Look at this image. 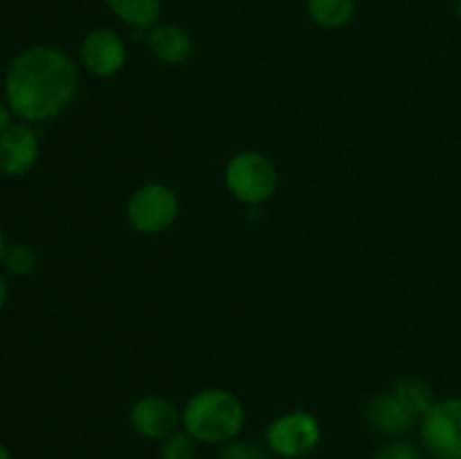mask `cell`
Wrapping results in <instances>:
<instances>
[{
  "instance_id": "6da1fadb",
  "label": "cell",
  "mask_w": 461,
  "mask_h": 459,
  "mask_svg": "<svg viewBox=\"0 0 461 459\" xmlns=\"http://www.w3.org/2000/svg\"><path fill=\"white\" fill-rule=\"evenodd\" d=\"M79 88L77 63L63 50L34 45L18 54L7 72L9 108L25 122H45L66 111Z\"/></svg>"
},
{
  "instance_id": "7a4b0ae2",
  "label": "cell",
  "mask_w": 461,
  "mask_h": 459,
  "mask_svg": "<svg viewBox=\"0 0 461 459\" xmlns=\"http://www.w3.org/2000/svg\"><path fill=\"white\" fill-rule=\"evenodd\" d=\"M246 426V408L237 394L221 387L196 392L183 408V430L198 444L225 446L239 439Z\"/></svg>"
},
{
  "instance_id": "3957f363",
  "label": "cell",
  "mask_w": 461,
  "mask_h": 459,
  "mask_svg": "<svg viewBox=\"0 0 461 459\" xmlns=\"http://www.w3.org/2000/svg\"><path fill=\"white\" fill-rule=\"evenodd\" d=\"M225 187L246 205H261L277 192L279 174L268 156L259 151H239L228 160L223 171Z\"/></svg>"
},
{
  "instance_id": "277c9868",
  "label": "cell",
  "mask_w": 461,
  "mask_h": 459,
  "mask_svg": "<svg viewBox=\"0 0 461 459\" xmlns=\"http://www.w3.org/2000/svg\"><path fill=\"white\" fill-rule=\"evenodd\" d=\"M322 444V426L306 410H291L266 428V448L279 459H304Z\"/></svg>"
},
{
  "instance_id": "5b68a950",
  "label": "cell",
  "mask_w": 461,
  "mask_h": 459,
  "mask_svg": "<svg viewBox=\"0 0 461 459\" xmlns=\"http://www.w3.org/2000/svg\"><path fill=\"white\" fill-rule=\"evenodd\" d=\"M180 198L174 187L165 183H147L131 194L126 202L129 225L140 234L156 237L167 232L178 220Z\"/></svg>"
},
{
  "instance_id": "8992f818",
  "label": "cell",
  "mask_w": 461,
  "mask_h": 459,
  "mask_svg": "<svg viewBox=\"0 0 461 459\" xmlns=\"http://www.w3.org/2000/svg\"><path fill=\"white\" fill-rule=\"evenodd\" d=\"M419 436L432 459H461V396L437 400L419 421Z\"/></svg>"
},
{
  "instance_id": "52a82bcc",
  "label": "cell",
  "mask_w": 461,
  "mask_h": 459,
  "mask_svg": "<svg viewBox=\"0 0 461 459\" xmlns=\"http://www.w3.org/2000/svg\"><path fill=\"white\" fill-rule=\"evenodd\" d=\"M126 43L111 27H95L81 40V63L99 79L120 75L126 63Z\"/></svg>"
},
{
  "instance_id": "ba28073f",
  "label": "cell",
  "mask_w": 461,
  "mask_h": 459,
  "mask_svg": "<svg viewBox=\"0 0 461 459\" xmlns=\"http://www.w3.org/2000/svg\"><path fill=\"white\" fill-rule=\"evenodd\" d=\"M131 428L149 441H162L183 428V410L165 396H142L129 410Z\"/></svg>"
},
{
  "instance_id": "9c48e42d",
  "label": "cell",
  "mask_w": 461,
  "mask_h": 459,
  "mask_svg": "<svg viewBox=\"0 0 461 459\" xmlns=\"http://www.w3.org/2000/svg\"><path fill=\"white\" fill-rule=\"evenodd\" d=\"M39 158V140L27 124H12L0 135V171L23 176Z\"/></svg>"
},
{
  "instance_id": "30bf717a",
  "label": "cell",
  "mask_w": 461,
  "mask_h": 459,
  "mask_svg": "<svg viewBox=\"0 0 461 459\" xmlns=\"http://www.w3.org/2000/svg\"><path fill=\"white\" fill-rule=\"evenodd\" d=\"M147 45L153 57L165 66H180L194 52L192 34L176 22H156L147 32Z\"/></svg>"
},
{
  "instance_id": "8fae6325",
  "label": "cell",
  "mask_w": 461,
  "mask_h": 459,
  "mask_svg": "<svg viewBox=\"0 0 461 459\" xmlns=\"http://www.w3.org/2000/svg\"><path fill=\"white\" fill-rule=\"evenodd\" d=\"M367 423L381 435L399 439V436L412 432L419 421L401 405L394 392H385V394H378L376 399H372V403L367 405Z\"/></svg>"
},
{
  "instance_id": "7c38bea8",
  "label": "cell",
  "mask_w": 461,
  "mask_h": 459,
  "mask_svg": "<svg viewBox=\"0 0 461 459\" xmlns=\"http://www.w3.org/2000/svg\"><path fill=\"white\" fill-rule=\"evenodd\" d=\"M117 21L133 30H151L162 14V0H106Z\"/></svg>"
},
{
  "instance_id": "4fadbf2b",
  "label": "cell",
  "mask_w": 461,
  "mask_h": 459,
  "mask_svg": "<svg viewBox=\"0 0 461 459\" xmlns=\"http://www.w3.org/2000/svg\"><path fill=\"white\" fill-rule=\"evenodd\" d=\"M311 21L322 30H342L356 14V0H306Z\"/></svg>"
},
{
  "instance_id": "5bb4252c",
  "label": "cell",
  "mask_w": 461,
  "mask_h": 459,
  "mask_svg": "<svg viewBox=\"0 0 461 459\" xmlns=\"http://www.w3.org/2000/svg\"><path fill=\"white\" fill-rule=\"evenodd\" d=\"M394 396L417 421H421L430 412L432 405L437 403L432 387L421 378H403V381H399L394 387Z\"/></svg>"
},
{
  "instance_id": "9a60e30c",
  "label": "cell",
  "mask_w": 461,
  "mask_h": 459,
  "mask_svg": "<svg viewBox=\"0 0 461 459\" xmlns=\"http://www.w3.org/2000/svg\"><path fill=\"white\" fill-rule=\"evenodd\" d=\"M158 454H160V459H196L198 441L187 430L180 428L174 435L160 441Z\"/></svg>"
},
{
  "instance_id": "2e32d148",
  "label": "cell",
  "mask_w": 461,
  "mask_h": 459,
  "mask_svg": "<svg viewBox=\"0 0 461 459\" xmlns=\"http://www.w3.org/2000/svg\"><path fill=\"white\" fill-rule=\"evenodd\" d=\"M426 450L421 446L412 444L408 439H392L387 444H383L376 453L372 454V459H426L423 457Z\"/></svg>"
},
{
  "instance_id": "e0dca14e",
  "label": "cell",
  "mask_w": 461,
  "mask_h": 459,
  "mask_svg": "<svg viewBox=\"0 0 461 459\" xmlns=\"http://www.w3.org/2000/svg\"><path fill=\"white\" fill-rule=\"evenodd\" d=\"M219 459H270V450L255 444V441L232 439L225 446H221Z\"/></svg>"
},
{
  "instance_id": "ac0fdd59",
  "label": "cell",
  "mask_w": 461,
  "mask_h": 459,
  "mask_svg": "<svg viewBox=\"0 0 461 459\" xmlns=\"http://www.w3.org/2000/svg\"><path fill=\"white\" fill-rule=\"evenodd\" d=\"M5 266H7L9 273L14 274H27L34 270L36 266V256L30 248L25 246H14L5 252Z\"/></svg>"
},
{
  "instance_id": "d6986e66",
  "label": "cell",
  "mask_w": 461,
  "mask_h": 459,
  "mask_svg": "<svg viewBox=\"0 0 461 459\" xmlns=\"http://www.w3.org/2000/svg\"><path fill=\"white\" fill-rule=\"evenodd\" d=\"M9 111H7V106H5L3 102H0V135L5 133V130L9 129Z\"/></svg>"
},
{
  "instance_id": "ffe728a7",
  "label": "cell",
  "mask_w": 461,
  "mask_h": 459,
  "mask_svg": "<svg viewBox=\"0 0 461 459\" xmlns=\"http://www.w3.org/2000/svg\"><path fill=\"white\" fill-rule=\"evenodd\" d=\"M5 304H7V282L0 274V310L5 309Z\"/></svg>"
},
{
  "instance_id": "44dd1931",
  "label": "cell",
  "mask_w": 461,
  "mask_h": 459,
  "mask_svg": "<svg viewBox=\"0 0 461 459\" xmlns=\"http://www.w3.org/2000/svg\"><path fill=\"white\" fill-rule=\"evenodd\" d=\"M0 459H12V453L7 450V446L0 444Z\"/></svg>"
},
{
  "instance_id": "7402d4cb",
  "label": "cell",
  "mask_w": 461,
  "mask_h": 459,
  "mask_svg": "<svg viewBox=\"0 0 461 459\" xmlns=\"http://www.w3.org/2000/svg\"><path fill=\"white\" fill-rule=\"evenodd\" d=\"M5 252H7V248H5V237L3 232H0V261L5 259Z\"/></svg>"
},
{
  "instance_id": "603a6c76",
  "label": "cell",
  "mask_w": 461,
  "mask_h": 459,
  "mask_svg": "<svg viewBox=\"0 0 461 459\" xmlns=\"http://www.w3.org/2000/svg\"><path fill=\"white\" fill-rule=\"evenodd\" d=\"M457 18L461 21V0H457Z\"/></svg>"
}]
</instances>
